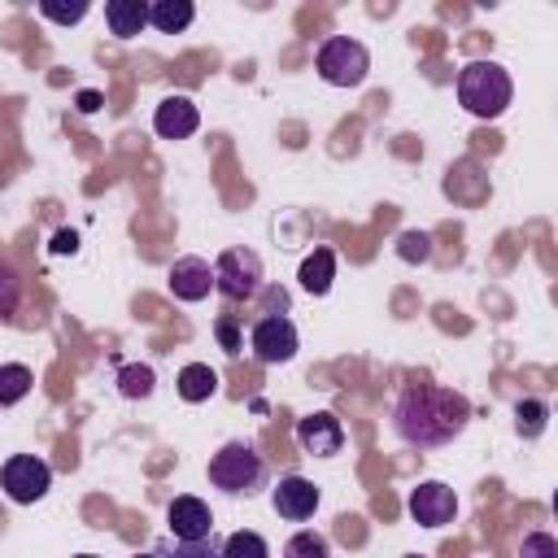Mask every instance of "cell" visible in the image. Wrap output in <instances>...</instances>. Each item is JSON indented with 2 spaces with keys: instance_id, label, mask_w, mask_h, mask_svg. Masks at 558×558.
<instances>
[{
  "instance_id": "4fadbf2b",
  "label": "cell",
  "mask_w": 558,
  "mask_h": 558,
  "mask_svg": "<svg viewBox=\"0 0 558 558\" xmlns=\"http://www.w3.org/2000/svg\"><path fill=\"white\" fill-rule=\"evenodd\" d=\"M196 126H201V113H196V105L187 96H166L157 105V113H153V131L161 140H187Z\"/></svg>"
},
{
  "instance_id": "f546056e",
  "label": "cell",
  "mask_w": 558,
  "mask_h": 558,
  "mask_svg": "<svg viewBox=\"0 0 558 558\" xmlns=\"http://www.w3.org/2000/svg\"><path fill=\"white\" fill-rule=\"evenodd\" d=\"M78 109L83 113H96L100 109V92H78Z\"/></svg>"
},
{
  "instance_id": "1f68e13d",
  "label": "cell",
  "mask_w": 558,
  "mask_h": 558,
  "mask_svg": "<svg viewBox=\"0 0 558 558\" xmlns=\"http://www.w3.org/2000/svg\"><path fill=\"white\" fill-rule=\"evenodd\" d=\"M74 558H100V554H74Z\"/></svg>"
},
{
  "instance_id": "44dd1931",
  "label": "cell",
  "mask_w": 558,
  "mask_h": 558,
  "mask_svg": "<svg viewBox=\"0 0 558 558\" xmlns=\"http://www.w3.org/2000/svg\"><path fill=\"white\" fill-rule=\"evenodd\" d=\"M545 418H549V405H545V401H519V405H514V427H519V436H527V440H536V436L545 432Z\"/></svg>"
},
{
  "instance_id": "8fae6325",
  "label": "cell",
  "mask_w": 558,
  "mask_h": 558,
  "mask_svg": "<svg viewBox=\"0 0 558 558\" xmlns=\"http://www.w3.org/2000/svg\"><path fill=\"white\" fill-rule=\"evenodd\" d=\"M166 519H170V536L174 541H209L214 536V514H209V506L201 497H174Z\"/></svg>"
},
{
  "instance_id": "ac0fdd59",
  "label": "cell",
  "mask_w": 558,
  "mask_h": 558,
  "mask_svg": "<svg viewBox=\"0 0 558 558\" xmlns=\"http://www.w3.org/2000/svg\"><path fill=\"white\" fill-rule=\"evenodd\" d=\"M153 384H157L153 366H140V362H131V366H122V371H118V392H122V397H131V401H144V397H153Z\"/></svg>"
},
{
  "instance_id": "e0dca14e",
  "label": "cell",
  "mask_w": 558,
  "mask_h": 558,
  "mask_svg": "<svg viewBox=\"0 0 558 558\" xmlns=\"http://www.w3.org/2000/svg\"><path fill=\"white\" fill-rule=\"evenodd\" d=\"M218 392V375H214V366H205V362H187L183 371H179V397L183 401H209Z\"/></svg>"
},
{
  "instance_id": "2e32d148",
  "label": "cell",
  "mask_w": 558,
  "mask_h": 558,
  "mask_svg": "<svg viewBox=\"0 0 558 558\" xmlns=\"http://www.w3.org/2000/svg\"><path fill=\"white\" fill-rule=\"evenodd\" d=\"M192 17H196L192 0H157V4H148V26H157L161 35H179V31H187Z\"/></svg>"
},
{
  "instance_id": "6da1fadb",
  "label": "cell",
  "mask_w": 558,
  "mask_h": 558,
  "mask_svg": "<svg viewBox=\"0 0 558 558\" xmlns=\"http://www.w3.org/2000/svg\"><path fill=\"white\" fill-rule=\"evenodd\" d=\"M471 423V401L440 384H410L392 405V427L414 449H440Z\"/></svg>"
},
{
  "instance_id": "d4e9b609",
  "label": "cell",
  "mask_w": 558,
  "mask_h": 558,
  "mask_svg": "<svg viewBox=\"0 0 558 558\" xmlns=\"http://www.w3.org/2000/svg\"><path fill=\"white\" fill-rule=\"evenodd\" d=\"M519 558H558V541L549 532H527L519 545Z\"/></svg>"
},
{
  "instance_id": "30bf717a",
  "label": "cell",
  "mask_w": 558,
  "mask_h": 558,
  "mask_svg": "<svg viewBox=\"0 0 558 558\" xmlns=\"http://www.w3.org/2000/svg\"><path fill=\"white\" fill-rule=\"evenodd\" d=\"M270 501H275V514H279V519L301 523V519H310V514L318 510L323 493H318V484H314V480H305V475H283V480L275 484Z\"/></svg>"
},
{
  "instance_id": "5bb4252c",
  "label": "cell",
  "mask_w": 558,
  "mask_h": 558,
  "mask_svg": "<svg viewBox=\"0 0 558 558\" xmlns=\"http://www.w3.org/2000/svg\"><path fill=\"white\" fill-rule=\"evenodd\" d=\"M105 22H109V31L118 39H131V35H140L148 26V4L144 0H109L105 4Z\"/></svg>"
},
{
  "instance_id": "603a6c76",
  "label": "cell",
  "mask_w": 558,
  "mask_h": 558,
  "mask_svg": "<svg viewBox=\"0 0 558 558\" xmlns=\"http://www.w3.org/2000/svg\"><path fill=\"white\" fill-rule=\"evenodd\" d=\"M283 558H327V536H318V532H296V536L283 545Z\"/></svg>"
},
{
  "instance_id": "cb8c5ba5",
  "label": "cell",
  "mask_w": 558,
  "mask_h": 558,
  "mask_svg": "<svg viewBox=\"0 0 558 558\" xmlns=\"http://www.w3.org/2000/svg\"><path fill=\"white\" fill-rule=\"evenodd\" d=\"M39 13L48 22H61V26H74L87 17V0H74V4H57V0H39Z\"/></svg>"
},
{
  "instance_id": "3957f363",
  "label": "cell",
  "mask_w": 558,
  "mask_h": 558,
  "mask_svg": "<svg viewBox=\"0 0 558 558\" xmlns=\"http://www.w3.org/2000/svg\"><path fill=\"white\" fill-rule=\"evenodd\" d=\"M209 484L222 488V493H231V497H240V493L253 497L266 484V462H262V453L253 445L231 440V445H222L209 458Z\"/></svg>"
},
{
  "instance_id": "d6986e66",
  "label": "cell",
  "mask_w": 558,
  "mask_h": 558,
  "mask_svg": "<svg viewBox=\"0 0 558 558\" xmlns=\"http://www.w3.org/2000/svg\"><path fill=\"white\" fill-rule=\"evenodd\" d=\"M31 371L22 366V362H9V366H0V405H17L26 392H31Z\"/></svg>"
},
{
  "instance_id": "ba28073f",
  "label": "cell",
  "mask_w": 558,
  "mask_h": 558,
  "mask_svg": "<svg viewBox=\"0 0 558 558\" xmlns=\"http://www.w3.org/2000/svg\"><path fill=\"white\" fill-rule=\"evenodd\" d=\"M410 514L418 527H445L453 514H458V497L449 484L440 480H423L410 488Z\"/></svg>"
},
{
  "instance_id": "8992f818",
  "label": "cell",
  "mask_w": 558,
  "mask_h": 558,
  "mask_svg": "<svg viewBox=\"0 0 558 558\" xmlns=\"http://www.w3.org/2000/svg\"><path fill=\"white\" fill-rule=\"evenodd\" d=\"M0 488L17 501V506H35L48 488H52V466L35 453H13L4 466H0Z\"/></svg>"
},
{
  "instance_id": "9a60e30c",
  "label": "cell",
  "mask_w": 558,
  "mask_h": 558,
  "mask_svg": "<svg viewBox=\"0 0 558 558\" xmlns=\"http://www.w3.org/2000/svg\"><path fill=\"white\" fill-rule=\"evenodd\" d=\"M296 279H301V288H305L310 296H323V292L331 288V279H336V253H331V248H314V253L301 262Z\"/></svg>"
},
{
  "instance_id": "7c38bea8",
  "label": "cell",
  "mask_w": 558,
  "mask_h": 558,
  "mask_svg": "<svg viewBox=\"0 0 558 558\" xmlns=\"http://www.w3.org/2000/svg\"><path fill=\"white\" fill-rule=\"evenodd\" d=\"M166 279H170V292L179 301H205L214 288V266L205 257H174Z\"/></svg>"
},
{
  "instance_id": "7a4b0ae2",
  "label": "cell",
  "mask_w": 558,
  "mask_h": 558,
  "mask_svg": "<svg viewBox=\"0 0 558 558\" xmlns=\"http://www.w3.org/2000/svg\"><path fill=\"white\" fill-rule=\"evenodd\" d=\"M458 100L475 118H501L514 100V83L497 61H471L458 74Z\"/></svg>"
},
{
  "instance_id": "4316f807",
  "label": "cell",
  "mask_w": 558,
  "mask_h": 558,
  "mask_svg": "<svg viewBox=\"0 0 558 558\" xmlns=\"http://www.w3.org/2000/svg\"><path fill=\"white\" fill-rule=\"evenodd\" d=\"M17 296H22V288H17V275L0 262V318H9L13 310H17Z\"/></svg>"
},
{
  "instance_id": "d6a6232c",
  "label": "cell",
  "mask_w": 558,
  "mask_h": 558,
  "mask_svg": "<svg viewBox=\"0 0 558 558\" xmlns=\"http://www.w3.org/2000/svg\"><path fill=\"white\" fill-rule=\"evenodd\" d=\"M405 558H423V554H405Z\"/></svg>"
},
{
  "instance_id": "484cf974",
  "label": "cell",
  "mask_w": 558,
  "mask_h": 558,
  "mask_svg": "<svg viewBox=\"0 0 558 558\" xmlns=\"http://www.w3.org/2000/svg\"><path fill=\"white\" fill-rule=\"evenodd\" d=\"M397 253H401L405 262H427V257H432V235H423V231H405Z\"/></svg>"
},
{
  "instance_id": "277c9868",
  "label": "cell",
  "mask_w": 558,
  "mask_h": 558,
  "mask_svg": "<svg viewBox=\"0 0 558 558\" xmlns=\"http://www.w3.org/2000/svg\"><path fill=\"white\" fill-rule=\"evenodd\" d=\"M314 70L331 87H357L371 70V52H366V44H357L349 35H331V39H323V48L314 57Z\"/></svg>"
},
{
  "instance_id": "ffe728a7",
  "label": "cell",
  "mask_w": 558,
  "mask_h": 558,
  "mask_svg": "<svg viewBox=\"0 0 558 558\" xmlns=\"http://www.w3.org/2000/svg\"><path fill=\"white\" fill-rule=\"evenodd\" d=\"M218 549H222V558H270V545L257 532H231Z\"/></svg>"
},
{
  "instance_id": "7402d4cb",
  "label": "cell",
  "mask_w": 558,
  "mask_h": 558,
  "mask_svg": "<svg viewBox=\"0 0 558 558\" xmlns=\"http://www.w3.org/2000/svg\"><path fill=\"white\" fill-rule=\"evenodd\" d=\"M157 554L161 558H222V549L214 545V536L209 541H161Z\"/></svg>"
},
{
  "instance_id": "5b68a950",
  "label": "cell",
  "mask_w": 558,
  "mask_h": 558,
  "mask_svg": "<svg viewBox=\"0 0 558 558\" xmlns=\"http://www.w3.org/2000/svg\"><path fill=\"white\" fill-rule=\"evenodd\" d=\"M214 288L227 301H248L262 288V257L253 248H227L214 262Z\"/></svg>"
},
{
  "instance_id": "4dcf8cb0",
  "label": "cell",
  "mask_w": 558,
  "mask_h": 558,
  "mask_svg": "<svg viewBox=\"0 0 558 558\" xmlns=\"http://www.w3.org/2000/svg\"><path fill=\"white\" fill-rule=\"evenodd\" d=\"M135 558H161V554H157V549H153V554H135Z\"/></svg>"
},
{
  "instance_id": "52a82bcc",
  "label": "cell",
  "mask_w": 558,
  "mask_h": 558,
  "mask_svg": "<svg viewBox=\"0 0 558 558\" xmlns=\"http://www.w3.org/2000/svg\"><path fill=\"white\" fill-rule=\"evenodd\" d=\"M253 357L266 362V366H279V362H292L296 357V327L283 318V314H266L253 323Z\"/></svg>"
},
{
  "instance_id": "f1b7e54d",
  "label": "cell",
  "mask_w": 558,
  "mask_h": 558,
  "mask_svg": "<svg viewBox=\"0 0 558 558\" xmlns=\"http://www.w3.org/2000/svg\"><path fill=\"white\" fill-rule=\"evenodd\" d=\"M78 248V235L74 231H57L52 235V253H74Z\"/></svg>"
},
{
  "instance_id": "9c48e42d",
  "label": "cell",
  "mask_w": 558,
  "mask_h": 558,
  "mask_svg": "<svg viewBox=\"0 0 558 558\" xmlns=\"http://www.w3.org/2000/svg\"><path fill=\"white\" fill-rule=\"evenodd\" d=\"M296 445H301L310 458H331V453H340V445H344V427H340V418H336L331 410H314V414H305V418L296 423Z\"/></svg>"
},
{
  "instance_id": "83f0119b",
  "label": "cell",
  "mask_w": 558,
  "mask_h": 558,
  "mask_svg": "<svg viewBox=\"0 0 558 558\" xmlns=\"http://www.w3.org/2000/svg\"><path fill=\"white\" fill-rule=\"evenodd\" d=\"M214 336H218V344H222L227 353H240V349H244V340H240V327H235L227 314L214 323Z\"/></svg>"
}]
</instances>
